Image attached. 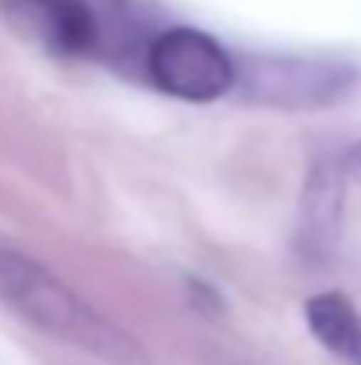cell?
<instances>
[{
	"mask_svg": "<svg viewBox=\"0 0 361 365\" xmlns=\"http://www.w3.org/2000/svg\"><path fill=\"white\" fill-rule=\"evenodd\" d=\"M344 170H347V174H351V178H355V181L361 185V142L355 145V149H351V153H347V160H344Z\"/></svg>",
	"mask_w": 361,
	"mask_h": 365,
	"instance_id": "obj_6",
	"label": "cell"
},
{
	"mask_svg": "<svg viewBox=\"0 0 361 365\" xmlns=\"http://www.w3.org/2000/svg\"><path fill=\"white\" fill-rule=\"evenodd\" d=\"M0 14L21 39L57 57L89 53L100 39L89 0H0Z\"/></svg>",
	"mask_w": 361,
	"mask_h": 365,
	"instance_id": "obj_4",
	"label": "cell"
},
{
	"mask_svg": "<svg viewBox=\"0 0 361 365\" xmlns=\"http://www.w3.org/2000/svg\"><path fill=\"white\" fill-rule=\"evenodd\" d=\"M0 298L32 327L57 334L110 365H145V351L120 327L82 302L64 280L21 252L0 248Z\"/></svg>",
	"mask_w": 361,
	"mask_h": 365,
	"instance_id": "obj_1",
	"label": "cell"
},
{
	"mask_svg": "<svg viewBox=\"0 0 361 365\" xmlns=\"http://www.w3.org/2000/svg\"><path fill=\"white\" fill-rule=\"evenodd\" d=\"M305 323L312 337L344 365H361V312L340 291H326L305 302Z\"/></svg>",
	"mask_w": 361,
	"mask_h": 365,
	"instance_id": "obj_5",
	"label": "cell"
},
{
	"mask_svg": "<svg viewBox=\"0 0 361 365\" xmlns=\"http://www.w3.org/2000/svg\"><path fill=\"white\" fill-rule=\"evenodd\" d=\"M358 82V68L330 57H248L238 64L244 100L266 107H333Z\"/></svg>",
	"mask_w": 361,
	"mask_h": 365,
	"instance_id": "obj_2",
	"label": "cell"
},
{
	"mask_svg": "<svg viewBox=\"0 0 361 365\" xmlns=\"http://www.w3.org/2000/svg\"><path fill=\"white\" fill-rule=\"evenodd\" d=\"M145 71L163 93L184 103H213L238 86L234 57L213 36L188 25L167 29L149 43Z\"/></svg>",
	"mask_w": 361,
	"mask_h": 365,
	"instance_id": "obj_3",
	"label": "cell"
}]
</instances>
